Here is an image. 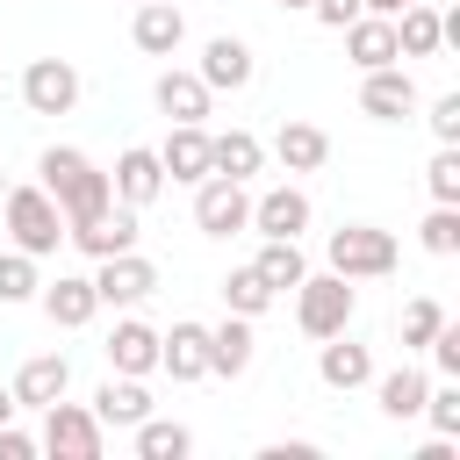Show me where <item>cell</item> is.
Here are the masks:
<instances>
[{
    "label": "cell",
    "instance_id": "cell-1",
    "mask_svg": "<svg viewBox=\"0 0 460 460\" xmlns=\"http://www.w3.org/2000/svg\"><path fill=\"white\" fill-rule=\"evenodd\" d=\"M43 187H50V201L79 223V216H93V208H108L115 201V187H108V172H93L79 151H43Z\"/></svg>",
    "mask_w": 460,
    "mask_h": 460
},
{
    "label": "cell",
    "instance_id": "cell-2",
    "mask_svg": "<svg viewBox=\"0 0 460 460\" xmlns=\"http://www.w3.org/2000/svg\"><path fill=\"white\" fill-rule=\"evenodd\" d=\"M0 201H7V230L22 237V252H50V244H58V230H65L58 216H65V208L50 201V187H14V194H0Z\"/></svg>",
    "mask_w": 460,
    "mask_h": 460
},
{
    "label": "cell",
    "instance_id": "cell-3",
    "mask_svg": "<svg viewBox=\"0 0 460 460\" xmlns=\"http://www.w3.org/2000/svg\"><path fill=\"white\" fill-rule=\"evenodd\" d=\"M302 288V302H295V316H302V331L309 338H338L345 331V316H352V288H345V273H323V280H295Z\"/></svg>",
    "mask_w": 460,
    "mask_h": 460
},
{
    "label": "cell",
    "instance_id": "cell-4",
    "mask_svg": "<svg viewBox=\"0 0 460 460\" xmlns=\"http://www.w3.org/2000/svg\"><path fill=\"white\" fill-rule=\"evenodd\" d=\"M331 266L352 280V273H388L395 266V237L388 230H374V223H345V230H331Z\"/></svg>",
    "mask_w": 460,
    "mask_h": 460
},
{
    "label": "cell",
    "instance_id": "cell-5",
    "mask_svg": "<svg viewBox=\"0 0 460 460\" xmlns=\"http://www.w3.org/2000/svg\"><path fill=\"white\" fill-rule=\"evenodd\" d=\"M194 223H201L208 237H230V230H244V223H252L244 180H223V172H208V187L194 194Z\"/></svg>",
    "mask_w": 460,
    "mask_h": 460
},
{
    "label": "cell",
    "instance_id": "cell-6",
    "mask_svg": "<svg viewBox=\"0 0 460 460\" xmlns=\"http://www.w3.org/2000/svg\"><path fill=\"white\" fill-rule=\"evenodd\" d=\"M22 93H29V108H36V115H65V108L79 101V72H72L65 58H36V65H29V79H22Z\"/></svg>",
    "mask_w": 460,
    "mask_h": 460
},
{
    "label": "cell",
    "instance_id": "cell-7",
    "mask_svg": "<svg viewBox=\"0 0 460 460\" xmlns=\"http://www.w3.org/2000/svg\"><path fill=\"white\" fill-rule=\"evenodd\" d=\"M151 288H158V266L137 259V252H108V266H101V280H93L101 302H144Z\"/></svg>",
    "mask_w": 460,
    "mask_h": 460
},
{
    "label": "cell",
    "instance_id": "cell-8",
    "mask_svg": "<svg viewBox=\"0 0 460 460\" xmlns=\"http://www.w3.org/2000/svg\"><path fill=\"white\" fill-rule=\"evenodd\" d=\"M72 237H79V252L108 259V252H129V244H137V216H129V208H93V216L72 223Z\"/></svg>",
    "mask_w": 460,
    "mask_h": 460
},
{
    "label": "cell",
    "instance_id": "cell-9",
    "mask_svg": "<svg viewBox=\"0 0 460 460\" xmlns=\"http://www.w3.org/2000/svg\"><path fill=\"white\" fill-rule=\"evenodd\" d=\"M43 438H50V453H65V460H93V453H101V417L50 402V424H43Z\"/></svg>",
    "mask_w": 460,
    "mask_h": 460
},
{
    "label": "cell",
    "instance_id": "cell-10",
    "mask_svg": "<svg viewBox=\"0 0 460 460\" xmlns=\"http://www.w3.org/2000/svg\"><path fill=\"white\" fill-rule=\"evenodd\" d=\"M345 50H352L367 72L402 58V50H395V22H388V14H352V22H345Z\"/></svg>",
    "mask_w": 460,
    "mask_h": 460
},
{
    "label": "cell",
    "instance_id": "cell-11",
    "mask_svg": "<svg viewBox=\"0 0 460 460\" xmlns=\"http://www.w3.org/2000/svg\"><path fill=\"white\" fill-rule=\"evenodd\" d=\"M359 101H367V115L395 122V115H410V108H417V86H410V72L374 65V72H367V86H359Z\"/></svg>",
    "mask_w": 460,
    "mask_h": 460
},
{
    "label": "cell",
    "instance_id": "cell-12",
    "mask_svg": "<svg viewBox=\"0 0 460 460\" xmlns=\"http://www.w3.org/2000/svg\"><path fill=\"white\" fill-rule=\"evenodd\" d=\"M158 359L172 367V381L208 374V331L201 323H172V338H158Z\"/></svg>",
    "mask_w": 460,
    "mask_h": 460
},
{
    "label": "cell",
    "instance_id": "cell-13",
    "mask_svg": "<svg viewBox=\"0 0 460 460\" xmlns=\"http://www.w3.org/2000/svg\"><path fill=\"white\" fill-rule=\"evenodd\" d=\"M65 381H72V367H65L58 352H36V359L14 374V402H43V410H50V402L65 395Z\"/></svg>",
    "mask_w": 460,
    "mask_h": 460
},
{
    "label": "cell",
    "instance_id": "cell-14",
    "mask_svg": "<svg viewBox=\"0 0 460 460\" xmlns=\"http://www.w3.org/2000/svg\"><path fill=\"white\" fill-rule=\"evenodd\" d=\"M158 165H165L172 180H208V137H201L194 122H180V129L165 137V151H158Z\"/></svg>",
    "mask_w": 460,
    "mask_h": 460
},
{
    "label": "cell",
    "instance_id": "cell-15",
    "mask_svg": "<svg viewBox=\"0 0 460 460\" xmlns=\"http://www.w3.org/2000/svg\"><path fill=\"white\" fill-rule=\"evenodd\" d=\"M122 201H151L158 187H165V165H158V151H122L115 158V180H108Z\"/></svg>",
    "mask_w": 460,
    "mask_h": 460
},
{
    "label": "cell",
    "instance_id": "cell-16",
    "mask_svg": "<svg viewBox=\"0 0 460 460\" xmlns=\"http://www.w3.org/2000/svg\"><path fill=\"white\" fill-rule=\"evenodd\" d=\"M158 108L180 115V122H201V115H208V79H201V72H165V79H158Z\"/></svg>",
    "mask_w": 460,
    "mask_h": 460
},
{
    "label": "cell",
    "instance_id": "cell-17",
    "mask_svg": "<svg viewBox=\"0 0 460 460\" xmlns=\"http://www.w3.org/2000/svg\"><path fill=\"white\" fill-rule=\"evenodd\" d=\"M208 172H223V180H252V172H259V137H252V129L208 137Z\"/></svg>",
    "mask_w": 460,
    "mask_h": 460
},
{
    "label": "cell",
    "instance_id": "cell-18",
    "mask_svg": "<svg viewBox=\"0 0 460 460\" xmlns=\"http://www.w3.org/2000/svg\"><path fill=\"white\" fill-rule=\"evenodd\" d=\"M252 223H259L266 237H295V230L309 223V201H302L295 187H273L266 201H252Z\"/></svg>",
    "mask_w": 460,
    "mask_h": 460
},
{
    "label": "cell",
    "instance_id": "cell-19",
    "mask_svg": "<svg viewBox=\"0 0 460 460\" xmlns=\"http://www.w3.org/2000/svg\"><path fill=\"white\" fill-rule=\"evenodd\" d=\"M201 79H208V86H244V79H252V50H244L237 36H216V43L201 50Z\"/></svg>",
    "mask_w": 460,
    "mask_h": 460
},
{
    "label": "cell",
    "instance_id": "cell-20",
    "mask_svg": "<svg viewBox=\"0 0 460 460\" xmlns=\"http://www.w3.org/2000/svg\"><path fill=\"white\" fill-rule=\"evenodd\" d=\"M108 359H115L122 374H144V367H158V331H151V323H115V338H108Z\"/></svg>",
    "mask_w": 460,
    "mask_h": 460
},
{
    "label": "cell",
    "instance_id": "cell-21",
    "mask_svg": "<svg viewBox=\"0 0 460 460\" xmlns=\"http://www.w3.org/2000/svg\"><path fill=\"white\" fill-rule=\"evenodd\" d=\"M244 367H252V331H244V316H230L208 331V374H244Z\"/></svg>",
    "mask_w": 460,
    "mask_h": 460
},
{
    "label": "cell",
    "instance_id": "cell-22",
    "mask_svg": "<svg viewBox=\"0 0 460 460\" xmlns=\"http://www.w3.org/2000/svg\"><path fill=\"white\" fill-rule=\"evenodd\" d=\"M180 29H187V22H180V7H165V0H144L129 36H137V50H172V43H180Z\"/></svg>",
    "mask_w": 460,
    "mask_h": 460
},
{
    "label": "cell",
    "instance_id": "cell-23",
    "mask_svg": "<svg viewBox=\"0 0 460 460\" xmlns=\"http://www.w3.org/2000/svg\"><path fill=\"white\" fill-rule=\"evenodd\" d=\"M93 417H101V424H144V417H151V395H144L137 381H108V388L93 395Z\"/></svg>",
    "mask_w": 460,
    "mask_h": 460
},
{
    "label": "cell",
    "instance_id": "cell-24",
    "mask_svg": "<svg viewBox=\"0 0 460 460\" xmlns=\"http://www.w3.org/2000/svg\"><path fill=\"white\" fill-rule=\"evenodd\" d=\"M252 266L266 273V288H295V280L309 273V259H302V244H295V237H266V252H259Z\"/></svg>",
    "mask_w": 460,
    "mask_h": 460
},
{
    "label": "cell",
    "instance_id": "cell-25",
    "mask_svg": "<svg viewBox=\"0 0 460 460\" xmlns=\"http://www.w3.org/2000/svg\"><path fill=\"white\" fill-rule=\"evenodd\" d=\"M280 158H288L295 172H309V165L331 158V137H323L316 122H288V129H280Z\"/></svg>",
    "mask_w": 460,
    "mask_h": 460
},
{
    "label": "cell",
    "instance_id": "cell-26",
    "mask_svg": "<svg viewBox=\"0 0 460 460\" xmlns=\"http://www.w3.org/2000/svg\"><path fill=\"white\" fill-rule=\"evenodd\" d=\"M316 367H323V381H331V388H359V381L374 374V367H367V345H345V338H338V345H323V359H316Z\"/></svg>",
    "mask_w": 460,
    "mask_h": 460
},
{
    "label": "cell",
    "instance_id": "cell-27",
    "mask_svg": "<svg viewBox=\"0 0 460 460\" xmlns=\"http://www.w3.org/2000/svg\"><path fill=\"white\" fill-rule=\"evenodd\" d=\"M424 395H431V388H424V374H417V367H395V374L381 381V410H388V417H417V410H424Z\"/></svg>",
    "mask_w": 460,
    "mask_h": 460
},
{
    "label": "cell",
    "instance_id": "cell-28",
    "mask_svg": "<svg viewBox=\"0 0 460 460\" xmlns=\"http://www.w3.org/2000/svg\"><path fill=\"white\" fill-rule=\"evenodd\" d=\"M438 36H446V22H438L431 7H410V14L395 22V50H410V58H424V50H438Z\"/></svg>",
    "mask_w": 460,
    "mask_h": 460
},
{
    "label": "cell",
    "instance_id": "cell-29",
    "mask_svg": "<svg viewBox=\"0 0 460 460\" xmlns=\"http://www.w3.org/2000/svg\"><path fill=\"white\" fill-rule=\"evenodd\" d=\"M43 302H50V323H86L101 295H93V280H58Z\"/></svg>",
    "mask_w": 460,
    "mask_h": 460
},
{
    "label": "cell",
    "instance_id": "cell-30",
    "mask_svg": "<svg viewBox=\"0 0 460 460\" xmlns=\"http://www.w3.org/2000/svg\"><path fill=\"white\" fill-rule=\"evenodd\" d=\"M223 295H230V309H237V316H259V309L273 302V288H266V273H259V266H237V273L223 280Z\"/></svg>",
    "mask_w": 460,
    "mask_h": 460
},
{
    "label": "cell",
    "instance_id": "cell-31",
    "mask_svg": "<svg viewBox=\"0 0 460 460\" xmlns=\"http://www.w3.org/2000/svg\"><path fill=\"white\" fill-rule=\"evenodd\" d=\"M36 295V259L29 252H0V302H22Z\"/></svg>",
    "mask_w": 460,
    "mask_h": 460
},
{
    "label": "cell",
    "instance_id": "cell-32",
    "mask_svg": "<svg viewBox=\"0 0 460 460\" xmlns=\"http://www.w3.org/2000/svg\"><path fill=\"white\" fill-rule=\"evenodd\" d=\"M137 453H144V460H180V453H187V431H180V424H144V431H137Z\"/></svg>",
    "mask_w": 460,
    "mask_h": 460
},
{
    "label": "cell",
    "instance_id": "cell-33",
    "mask_svg": "<svg viewBox=\"0 0 460 460\" xmlns=\"http://www.w3.org/2000/svg\"><path fill=\"white\" fill-rule=\"evenodd\" d=\"M424 244H431V252H453V244H460V216H453V201H438V208L424 216Z\"/></svg>",
    "mask_w": 460,
    "mask_h": 460
},
{
    "label": "cell",
    "instance_id": "cell-34",
    "mask_svg": "<svg viewBox=\"0 0 460 460\" xmlns=\"http://www.w3.org/2000/svg\"><path fill=\"white\" fill-rule=\"evenodd\" d=\"M438 323H446V309H438V302H410V309H402V345H424Z\"/></svg>",
    "mask_w": 460,
    "mask_h": 460
},
{
    "label": "cell",
    "instance_id": "cell-35",
    "mask_svg": "<svg viewBox=\"0 0 460 460\" xmlns=\"http://www.w3.org/2000/svg\"><path fill=\"white\" fill-rule=\"evenodd\" d=\"M431 194H438V201H460V158H453V151L431 158Z\"/></svg>",
    "mask_w": 460,
    "mask_h": 460
},
{
    "label": "cell",
    "instance_id": "cell-36",
    "mask_svg": "<svg viewBox=\"0 0 460 460\" xmlns=\"http://www.w3.org/2000/svg\"><path fill=\"white\" fill-rule=\"evenodd\" d=\"M424 345H431V359H438L446 374H460V331H453V323H438V331H431Z\"/></svg>",
    "mask_w": 460,
    "mask_h": 460
},
{
    "label": "cell",
    "instance_id": "cell-37",
    "mask_svg": "<svg viewBox=\"0 0 460 460\" xmlns=\"http://www.w3.org/2000/svg\"><path fill=\"white\" fill-rule=\"evenodd\" d=\"M424 410H431V424H438V431H460V388H438V395H424Z\"/></svg>",
    "mask_w": 460,
    "mask_h": 460
},
{
    "label": "cell",
    "instance_id": "cell-38",
    "mask_svg": "<svg viewBox=\"0 0 460 460\" xmlns=\"http://www.w3.org/2000/svg\"><path fill=\"white\" fill-rule=\"evenodd\" d=\"M431 129H438V144H453V137H460V93H446V101L431 108Z\"/></svg>",
    "mask_w": 460,
    "mask_h": 460
},
{
    "label": "cell",
    "instance_id": "cell-39",
    "mask_svg": "<svg viewBox=\"0 0 460 460\" xmlns=\"http://www.w3.org/2000/svg\"><path fill=\"white\" fill-rule=\"evenodd\" d=\"M316 14H323V22H331V29H345V22H352V14H359V0H316Z\"/></svg>",
    "mask_w": 460,
    "mask_h": 460
},
{
    "label": "cell",
    "instance_id": "cell-40",
    "mask_svg": "<svg viewBox=\"0 0 460 460\" xmlns=\"http://www.w3.org/2000/svg\"><path fill=\"white\" fill-rule=\"evenodd\" d=\"M29 453H36V446H29L22 431H7V424H0V460H29Z\"/></svg>",
    "mask_w": 460,
    "mask_h": 460
},
{
    "label": "cell",
    "instance_id": "cell-41",
    "mask_svg": "<svg viewBox=\"0 0 460 460\" xmlns=\"http://www.w3.org/2000/svg\"><path fill=\"white\" fill-rule=\"evenodd\" d=\"M7 410H14V388H0V424H7Z\"/></svg>",
    "mask_w": 460,
    "mask_h": 460
},
{
    "label": "cell",
    "instance_id": "cell-42",
    "mask_svg": "<svg viewBox=\"0 0 460 460\" xmlns=\"http://www.w3.org/2000/svg\"><path fill=\"white\" fill-rule=\"evenodd\" d=\"M280 7H302V0H280Z\"/></svg>",
    "mask_w": 460,
    "mask_h": 460
},
{
    "label": "cell",
    "instance_id": "cell-43",
    "mask_svg": "<svg viewBox=\"0 0 460 460\" xmlns=\"http://www.w3.org/2000/svg\"><path fill=\"white\" fill-rule=\"evenodd\" d=\"M0 194H7V187H0Z\"/></svg>",
    "mask_w": 460,
    "mask_h": 460
},
{
    "label": "cell",
    "instance_id": "cell-44",
    "mask_svg": "<svg viewBox=\"0 0 460 460\" xmlns=\"http://www.w3.org/2000/svg\"><path fill=\"white\" fill-rule=\"evenodd\" d=\"M137 7H144V0H137Z\"/></svg>",
    "mask_w": 460,
    "mask_h": 460
}]
</instances>
